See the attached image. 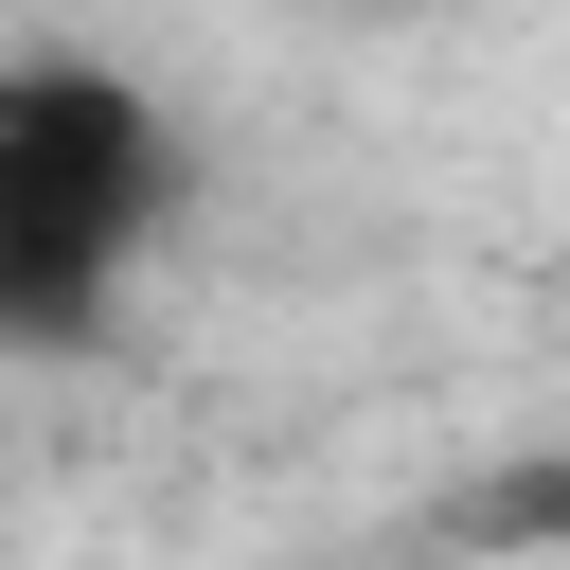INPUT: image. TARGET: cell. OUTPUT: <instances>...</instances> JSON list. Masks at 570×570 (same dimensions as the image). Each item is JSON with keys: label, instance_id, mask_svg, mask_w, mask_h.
<instances>
[{"label": "cell", "instance_id": "7a4b0ae2", "mask_svg": "<svg viewBox=\"0 0 570 570\" xmlns=\"http://www.w3.org/2000/svg\"><path fill=\"white\" fill-rule=\"evenodd\" d=\"M321 18H445V0H321Z\"/></svg>", "mask_w": 570, "mask_h": 570}, {"label": "cell", "instance_id": "6da1fadb", "mask_svg": "<svg viewBox=\"0 0 570 570\" xmlns=\"http://www.w3.org/2000/svg\"><path fill=\"white\" fill-rule=\"evenodd\" d=\"M196 214V142L107 53H0V356H107Z\"/></svg>", "mask_w": 570, "mask_h": 570}]
</instances>
